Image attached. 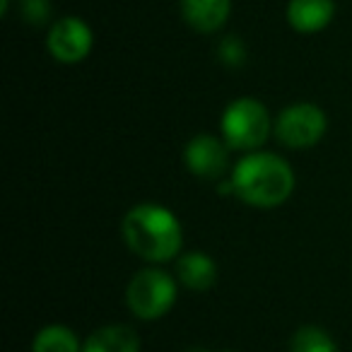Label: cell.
I'll return each instance as SVG.
<instances>
[{"label":"cell","instance_id":"cell-11","mask_svg":"<svg viewBox=\"0 0 352 352\" xmlns=\"http://www.w3.org/2000/svg\"><path fill=\"white\" fill-rule=\"evenodd\" d=\"M82 352H140V338L131 326L111 323L94 331L82 345Z\"/></svg>","mask_w":352,"mask_h":352},{"label":"cell","instance_id":"cell-17","mask_svg":"<svg viewBox=\"0 0 352 352\" xmlns=\"http://www.w3.org/2000/svg\"><path fill=\"white\" fill-rule=\"evenodd\" d=\"M186 352H210V350H206V347H191V350H186Z\"/></svg>","mask_w":352,"mask_h":352},{"label":"cell","instance_id":"cell-7","mask_svg":"<svg viewBox=\"0 0 352 352\" xmlns=\"http://www.w3.org/2000/svg\"><path fill=\"white\" fill-rule=\"evenodd\" d=\"M184 162H186L188 171L201 179H220L222 174L230 166V160H227V142H222L220 138L208 135V133H201L196 135L184 150Z\"/></svg>","mask_w":352,"mask_h":352},{"label":"cell","instance_id":"cell-1","mask_svg":"<svg viewBox=\"0 0 352 352\" xmlns=\"http://www.w3.org/2000/svg\"><path fill=\"white\" fill-rule=\"evenodd\" d=\"M123 239L128 249L150 263H166L176 258L184 244L182 222L171 210L155 203H142L123 217Z\"/></svg>","mask_w":352,"mask_h":352},{"label":"cell","instance_id":"cell-10","mask_svg":"<svg viewBox=\"0 0 352 352\" xmlns=\"http://www.w3.org/2000/svg\"><path fill=\"white\" fill-rule=\"evenodd\" d=\"M176 278L182 280L193 292H206L215 285L217 280V265L203 251H188L176 261Z\"/></svg>","mask_w":352,"mask_h":352},{"label":"cell","instance_id":"cell-16","mask_svg":"<svg viewBox=\"0 0 352 352\" xmlns=\"http://www.w3.org/2000/svg\"><path fill=\"white\" fill-rule=\"evenodd\" d=\"M8 6H10V0H0V15H6Z\"/></svg>","mask_w":352,"mask_h":352},{"label":"cell","instance_id":"cell-2","mask_svg":"<svg viewBox=\"0 0 352 352\" xmlns=\"http://www.w3.org/2000/svg\"><path fill=\"white\" fill-rule=\"evenodd\" d=\"M234 193L254 208H278L292 196L294 171L283 157L270 152H251L232 171Z\"/></svg>","mask_w":352,"mask_h":352},{"label":"cell","instance_id":"cell-5","mask_svg":"<svg viewBox=\"0 0 352 352\" xmlns=\"http://www.w3.org/2000/svg\"><path fill=\"white\" fill-rule=\"evenodd\" d=\"M328 118L321 107L316 104H292L285 111H280L278 121H275V135L285 147L292 150H304V147H314L323 135H326Z\"/></svg>","mask_w":352,"mask_h":352},{"label":"cell","instance_id":"cell-4","mask_svg":"<svg viewBox=\"0 0 352 352\" xmlns=\"http://www.w3.org/2000/svg\"><path fill=\"white\" fill-rule=\"evenodd\" d=\"M176 302V283L166 270L145 268L133 275L126 289V304L138 318L155 321L169 314Z\"/></svg>","mask_w":352,"mask_h":352},{"label":"cell","instance_id":"cell-3","mask_svg":"<svg viewBox=\"0 0 352 352\" xmlns=\"http://www.w3.org/2000/svg\"><path fill=\"white\" fill-rule=\"evenodd\" d=\"M270 135L268 109L254 97H239L222 113V138L232 150L254 152Z\"/></svg>","mask_w":352,"mask_h":352},{"label":"cell","instance_id":"cell-14","mask_svg":"<svg viewBox=\"0 0 352 352\" xmlns=\"http://www.w3.org/2000/svg\"><path fill=\"white\" fill-rule=\"evenodd\" d=\"M217 56H220L222 63L230 65V68H239L246 60L244 41H241L239 36H227V39H222L220 46H217Z\"/></svg>","mask_w":352,"mask_h":352},{"label":"cell","instance_id":"cell-8","mask_svg":"<svg viewBox=\"0 0 352 352\" xmlns=\"http://www.w3.org/2000/svg\"><path fill=\"white\" fill-rule=\"evenodd\" d=\"M232 0H182V15L201 34L222 30L230 20Z\"/></svg>","mask_w":352,"mask_h":352},{"label":"cell","instance_id":"cell-6","mask_svg":"<svg viewBox=\"0 0 352 352\" xmlns=\"http://www.w3.org/2000/svg\"><path fill=\"white\" fill-rule=\"evenodd\" d=\"M92 30L80 17H63V20L54 22L49 30V39H46L49 54L63 65H75L85 60L92 51Z\"/></svg>","mask_w":352,"mask_h":352},{"label":"cell","instance_id":"cell-15","mask_svg":"<svg viewBox=\"0 0 352 352\" xmlns=\"http://www.w3.org/2000/svg\"><path fill=\"white\" fill-rule=\"evenodd\" d=\"M20 10H22V15H25V20L34 27H41L51 20V3L49 0H22Z\"/></svg>","mask_w":352,"mask_h":352},{"label":"cell","instance_id":"cell-12","mask_svg":"<svg viewBox=\"0 0 352 352\" xmlns=\"http://www.w3.org/2000/svg\"><path fill=\"white\" fill-rule=\"evenodd\" d=\"M32 352H82V345L68 326L51 323L34 336Z\"/></svg>","mask_w":352,"mask_h":352},{"label":"cell","instance_id":"cell-13","mask_svg":"<svg viewBox=\"0 0 352 352\" xmlns=\"http://www.w3.org/2000/svg\"><path fill=\"white\" fill-rule=\"evenodd\" d=\"M289 352H338V345L323 328L302 326L292 336Z\"/></svg>","mask_w":352,"mask_h":352},{"label":"cell","instance_id":"cell-9","mask_svg":"<svg viewBox=\"0 0 352 352\" xmlns=\"http://www.w3.org/2000/svg\"><path fill=\"white\" fill-rule=\"evenodd\" d=\"M336 15L333 0H289L287 6V22L292 30L302 34H314L331 25Z\"/></svg>","mask_w":352,"mask_h":352}]
</instances>
